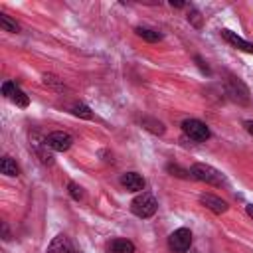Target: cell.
I'll return each mask as SVG.
<instances>
[{
  "mask_svg": "<svg viewBox=\"0 0 253 253\" xmlns=\"http://www.w3.org/2000/svg\"><path fill=\"white\" fill-rule=\"evenodd\" d=\"M221 38H223L229 45H233V47H237V49H241V51L253 53V43H251V42H247V40H243V38H239L235 32H231V30L223 28V30H221Z\"/></svg>",
  "mask_w": 253,
  "mask_h": 253,
  "instance_id": "obj_9",
  "label": "cell"
},
{
  "mask_svg": "<svg viewBox=\"0 0 253 253\" xmlns=\"http://www.w3.org/2000/svg\"><path fill=\"white\" fill-rule=\"evenodd\" d=\"M192 245V231L188 227H178L168 237V247L172 253H186Z\"/></svg>",
  "mask_w": 253,
  "mask_h": 253,
  "instance_id": "obj_4",
  "label": "cell"
},
{
  "mask_svg": "<svg viewBox=\"0 0 253 253\" xmlns=\"http://www.w3.org/2000/svg\"><path fill=\"white\" fill-rule=\"evenodd\" d=\"M170 6H174V8H184L186 4H184V2H174V0H170Z\"/></svg>",
  "mask_w": 253,
  "mask_h": 253,
  "instance_id": "obj_25",
  "label": "cell"
},
{
  "mask_svg": "<svg viewBox=\"0 0 253 253\" xmlns=\"http://www.w3.org/2000/svg\"><path fill=\"white\" fill-rule=\"evenodd\" d=\"M0 28L4 32H10V34H18L20 32V26L16 24V20H12L10 16L6 14H0Z\"/></svg>",
  "mask_w": 253,
  "mask_h": 253,
  "instance_id": "obj_17",
  "label": "cell"
},
{
  "mask_svg": "<svg viewBox=\"0 0 253 253\" xmlns=\"http://www.w3.org/2000/svg\"><path fill=\"white\" fill-rule=\"evenodd\" d=\"M245 130L253 136V121H245Z\"/></svg>",
  "mask_w": 253,
  "mask_h": 253,
  "instance_id": "obj_23",
  "label": "cell"
},
{
  "mask_svg": "<svg viewBox=\"0 0 253 253\" xmlns=\"http://www.w3.org/2000/svg\"><path fill=\"white\" fill-rule=\"evenodd\" d=\"M156 210H158V204H156L154 196L148 194V192L138 194V196L130 202V211H132L136 217H140V219L152 217V215L156 213Z\"/></svg>",
  "mask_w": 253,
  "mask_h": 253,
  "instance_id": "obj_2",
  "label": "cell"
},
{
  "mask_svg": "<svg viewBox=\"0 0 253 253\" xmlns=\"http://www.w3.org/2000/svg\"><path fill=\"white\" fill-rule=\"evenodd\" d=\"M188 22H190V24H194L196 28H202V14H200L198 10H194V8H192V10H190V14H188Z\"/></svg>",
  "mask_w": 253,
  "mask_h": 253,
  "instance_id": "obj_21",
  "label": "cell"
},
{
  "mask_svg": "<svg viewBox=\"0 0 253 253\" xmlns=\"http://www.w3.org/2000/svg\"><path fill=\"white\" fill-rule=\"evenodd\" d=\"M2 95L8 97L16 107H22V109H24V107L30 105V97H28L14 81H4V83H2Z\"/></svg>",
  "mask_w": 253,
  "mask_h": 253,
  "instance_id": "obj_7",
  "label": "cell"
},
{
  "mask_svg": "<svg viewBox=\"0 0 253 253\" xmlns=\"http://www.w3.org/2000/svg\"><path fill=\"white\" fill-rule=\"evenodd\" d=\"M42 79H43V85H45V87H51V89H55V91H63V89H65L63 81H61L57 75H53V73H43Z\"/></svg>",
  "mask_w": 253,
  "mask_h": 253,
  "instance_id": "obj_16",
  "label": "cell"
},
{
  "mask_svg": "<svg viewBox=\"0 0 253 253\" xmlns=\"http://www.w3.org/2000/svg\"><path fill=\"white\" fill-rule=\"evenodd\" d=\"M200 204H202L204 208H208L210 211L217 213V215H221V213H225V211L229 210V206H227L225 200H221V198H217V196H211V194H202V196H200Z\"/></svg>",
  "mask_w": 253,
  "mask_h": 253,
  "instance_id": "obj_8",
  "label": "cell"
},
{
  "mask_svg": "<svg viewBox=\"0 0 253 253\" xmlns=\"http://www.w3.org/2000/svg\"><path fill=\"white\" fill-rule=\"evenodd\" d=\"M71 113H73L75 117H79V119H93V113H91V109H89L87 105H83V103H77V105H73Z\"/></svg>",
  "mask_w": 253,
  "mask_h": 253,
  "instance_id": "obj_18",
  "label": "cell"
},
{
  "mask_svg": "<svg viewBox=\"0 0 253 253\" xmlns=\"http://www.w3.org/2000/svg\"><path fill=\"white\" fill-rule=\"evenodd\" d=\"M190 176L198 182H206V184H211V186H221L225 182L223 174L217 168H213L210 164H204V162H196L190 168Z\"/></svg>",
  "mask_w": 253,
  "mask_h": 253,
  "instance_id": "obj_1",
  "label": "cell"
},
{
  "mask_svg": "<svg viewBox=\"0 0 253 253\" xmlns=\"http://www.w3.org/2000/svg\"><path fill=\"white\" fill-rule=\"evenodd\" d=\"M47 253H73V245L65 233H59L47 245Z\"/></svg>",
  "mask_w": 253,
  "mask_h": 253,
  "instance_id": "obj_11",
  "label": "cell"
},
{
  "mask_svg": "<svg viewBox=\"0 0 253 253\" xmlns=\"http://www.w3.org/2000/svg\"><path fill=\"white\" fill-rule=\"evenodd\" d=\"M140 125H142V128H146L148 132L158 134V136H162V134L166 132V126H164L158 119H154V117H142V119H140Z\"/></svg>",
  "mask_w": 253,
  "mask_h": 253,
  "instance_id": "obj_13",
  "label": "cell"
},
{
  "mask_svg": "<svg viewBox=\"0 0 253 253\" xmlns=\"http://www.w3.org/2000/svg\"><path fill=\"white\" fill-rule=\"evenodd\" d=\"M107 253H134V243L130 239L117 237L107 245Z\"/></svg>",
  "mask_w": 253,
  "mask_h": 253,
  "instance_id": "obj_12",
  "label": "cell"
},
{
  "mask_svg": "<svg viewBox=\"0 0 253 253\" xmlns=\"http://www.w3.org/2000/svg\"><path fill=\"white\" fill-rule=\"evenodd\" d=\"M45 144L53 150V152H65L71 148L73 144V136L69 132H63V130H55V132H49L45 138Z\"/></svg>",
  "mask_w": 253,
  "mask_h": 253,
  "instance_id": "obj_6",
  "label": "cell"
},
{
  "mask_svg": "<svg viewBox=\"0 0 253 253\" xmlns=\"http://www.w3.org/2000/svg\"><path fill=\"white\" fill-rule=\"evenodd\" d=\"M225 91H227V95H229L235 103H239V105H247V103H249V89H247V85H245L239 77L231 75V77L225 81Z\"/></svg>",
  "mask_w": 253,
  "mask_h": 253,
  "instance_id": "obj_5",
  "label": "cell"
},
{
  "mask_svg": "<svg viewBox=\"0 0 253 253\" xmlns=\"http://www.w3.org/2000/svg\"><path fill=\"white\" fill-rule=\"evenodd\" d=\"M121 184L128 192H142L146 182H144V178L138 172H126V174L121 176Z\"/></svg>",
  "mask_w": 253,
  "mask_h": 253,
  "instance_id": "obj_10",
  "label": "cell"
},
{
  "mask_svg": "<svg viewBox=\"0 0 253 253\" xmlns=\"http://www.w3.org/2000/svg\"><path fill=\"white\" fill-rule=\"evenodd\" d=\"M194 59H196V63H198V67H200V69H202L204 73H210V67H208V63H206V61H204V59H202L200 55H196Z\"/></svg>",
  "mask_w": 253,
  "mask_h": 253,
  "instance_id": "obj_22",
  "label": "cell"
},
{
  "mask_svg": "<svg viewBox=\"0 0 253 253\" xmlns=\"http://www.w3.org/2000/svg\"><path fill=\"white\" fill-rule=\"evenodd\" d=\"M182 130H184V134L188 138H192L196 142H204V140H208L211 136L208 125L202 123V121H198V119H186V121H182Z\"/></svg>",
  "mask_w": 253,
  "mask_h": 253,
  "instance_id": "obj_3",
  "label": "cell"
},
{
  "mask_svg": "<svg viewBox=\"0 0 253 253\" xmlns=\"http://www.w3.org/2000/svg\"><path fill=\"white\" fill-rule=\"evenodd\" d=\"M134 32H136V36H138V38H142V40H146V42H150V43H154V42H160V40H162V34H160V32H156V30H152V28L138 26V28H134Z\"/></svg>",
  "mask_w": 253,
  "mask_h": 253,
  "instance_id": "obj_14",
  "label": "cell"
},
{
  "mask_svg": "<svg viewBox=\"0 0 253 253\" xmlns=\"http://www.w3.org/2000/svg\"><path fill=\"white\" fill-rule=\"evenodd\" d=\"M245 211H247L249 217H253V204H247V206H245Z\"/></svg>",
  "mask_w": 253,
  "mask_h": 253,
  "instance_id": "obj_24",
  "label": "cell"
},
{
  "mask_svg": "<svg viewBox=\"0 0 253 253\" xmlns=\"http://www.w3.org/2000/svg\"><path fill=\"white\" fill-rule=\"evenodd\" d=\"M67 192H69V196L73 198V200H83V188L79 186V184H75V182H69L67 184Z\"/></svg>",
  "mask_w": 253,
  "mask_h": 253,
  "instance_id": "obj_20",
  "label": "cell"
},
{
  "mask_svg": "<svg viewBox=\"0 0 253 253\" xmlns=\"http://www.w3.org/2000/svg\"><path fill=\"white\" fill-rule=\"evenodd\" d=\"M166 170H168L172 176H176V178H188V176H190V170H186V168H182V166H178V164H168Z\"/></svg>",
  "mask_w": 253,
  "mask_h": 253,
  "instance_id": "obj_19",
  "label": "cell"
},
{
  "mask_svg": "<svg viewBox=\"0 0 253 253\" xmlns=\"http://www.w3.org/2000/svg\"><path fill=\"white\" fill-rule=\"evenodd\" d=\"M0 172L4 176H18L20 174V168H18V164L10 156H2V160H0Z\"/></svg>",
  "mask_w": 253,
  "mask_h": 253,
  "instance_id": "obj_15",
  "label": "cell"
}]
</instances>
